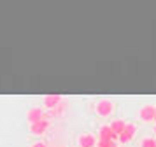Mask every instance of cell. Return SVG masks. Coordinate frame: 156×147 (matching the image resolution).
Returning a JSON list of instances; mask_svg holds the SVG:
<instances>
[{
	"label": "cell",
	"instance_id": "ba28073f",
	"mask_svg": "<svg viewBox=\"0 0 156 147\" xmlns=\"http://www.w3.org/2000/svg\"><path fill=\"white\" fill-rule=\"evenodd\" d=\"M79 145L81 147H95L97 145V138L93 135H90V133H83L79 137Z\"/></svg>",
	"mask_w": 156,
	"mask_h": 147
},
{
	"label": "cell",
	"instance_id": "9c48e42d",
	"mask_svg": "<svg viewBox=\"0 0 156 147\" xmlns=\"http://www.w3.org/2000/svg\"><path fill=\"white\" fill-rule=\"evenodd\" d=\"M111 128L114 130V133L119 135V133H123V130L126 128V123H125V121H114L112 124H111Z\"/></svg>",
	"mask_w": 156,
	"mask_h": 147
},
{
	"label": "cell",
	"instance_id": "30bf717a",
	"mask_svg": "<svg viewBox=\"0 0 156 147\" xmlns=\"http://www.w3.org/2000/svg\"><path fill=\"white\" fill-rule=\"evenodd\" d=\"M97 147H116V140H98Z\"/></svg>",
	"mask_w": 156,
	"mask_h": 147
},
{
	"label": "cell",
	"instance_id": "8fae6325",
	"mask_svg": "<svg viewBox=\"0 0 156 147\" xmlns=\"http://www.w3.org/2000/svg\"><path fill=\"white\" fill-rule=\"evenodd\" d=\"M140 147H156V140L154 138H144Z\"/></svg>",
	"mask_w": 156,
	"mask_h": 147
},
{
	"label": "cell",
	"instance_id": "4fadbf2b",
	"mask_svg": "<svg viewBox=\"0 0 156 147\" xmlns=\"http://www.w3.org/2000/svg\"><path fill=\"white\" fill-rule=\"evenodd\" d=\"M154 133H156V126H154Z\"/></svg>",
	"mask_w": 156,
	"mask_h": 147
},
{
	"label": "cell",
	"instance_id": "6da1fadb",
	"mask_svg": "<svg viewBox=\"0 0 156 147\" xmlns=\"http://www.w3.org/2000/svg\"><path fill=\"white\" fill-rule=\"evenodd\" d=\"M95 110H97V114H98L100 117H107V116L112 114L114 103L111 100H100L98 103H97V107H95Z\"/></svg>",
	"mask_w": 156,
	"mask_h": 147
},
{
	"label": "cell",
	"instance_id": "5b68a950",
	"mask_svg": "<svg viewBox=\"0 0 156 147\" xmlns=\"http://www.w3.org/2000/svg\"><path fill=\"white\" fill-rule=\"evenodd\" d=\"M98 140H119V135L114 133L111 126H102L98 131Z\"/></svg>",
	"mask_w": 156,
	"mask_h": 147
},
{
	"label": "cell",
	"instance_id": "7a4b0ae2",
	"mask_svg": "<svg viewBox=\"0 0 156 147\" xmlns=\"http://www.w3.org/2000/svg\"><path fill=\"white\" fill-rule=\"evenodd\" d=\"M139 117H140L142 121H146V123L154 121V117H156V107H153V105H144L140 110H139Z\"/></svg>",
	"mask_w": 156,
	"mask_h": 147
},
{
	"label": "cell",
	"instance_id": "8992f818",
	"mask_svg": "<svg viewBox=\"0 0 156 147\" xmlns=\"http://www.w3.org/2000/svg\"><path fill=\"white\" fill-rule=\"evenodd\" d=\"M135 128L133 124H126V128L123 130V133H119V142L121 144H128L130 140L133 138V135H135Z\"/></svg>",
	"mask_w": 156,
	"mask_h": 147
},
{
	"label": "cell",
	"instance_id": "52a82bcc",
	"mask_svg": "<svg viewBox=\"0 0 156 147\" xmlns=\"http://www.w3.org/2000/svg\"><path fill=\"white\" fill-rule=\"evenodd\" d=\"M62 103V96L60 95H48V96L44 98V107L46 109H55V107H58V105Z\"/></svg>",
	"mask_w": 156,
	"mask_h": 147
},
{
	"label": "cell",
	"instance_id": "7c38bea8",
	"mask_svg": "<svg viewBox=\"0 0 156 147\" xmlns=\"http://www.w3.org/2000/svg\"><path fill=\"white\" fill-rule=\"evenodd\" d=\"M32 147H48V145H46L44 142H35V144H34Z\"/></svg>",
	"mask_w": 156,
	"mask_h": 147
},
{
	"label": "cell",
	"instance_id": "3957f363",
	"mask_svg": "<svg viewBox=\"0 0 156 147\" xmlns=\"http://www.w3.org/2000/svg\"><path fill=\"white\" fill-rule=\"evenodd\" d=\"M48 128H49V121L48 119H41L37 123H32L30 131H32V135H44V133L48 131Z\"/></svg>",
	"mask_w": 156,
	"mask_h": 147
},
{
	"label": "cell",
	"instance_id": "5bb4252c",
	"mask_svg": "<svg viewBox=\"0 0 156 147\" xmlns=\"http://www.w3.org/2000/svg\"><path fill=\"white\" fill-rule=\"evenodd\" d=\"M154 123H156V117H154Z\"/></svg>",
	"mask_w": 156,
	"mask_h": 147
},
{
	"label": "cell",
	"instance_id": "277c9868",
	"mask_svg": "<svg viewBox=\"0 0 156 147\" xmlns=\"http://www.w3.org/2000/svg\"><path fill=\"white\" fill-rule=\"evenodd\" d=\"M27 119H28L30 124H32V123L41 121V119H48V114H44V110L41 107H34V109H30V110L27 112Z\"/></svg>",
	"mask_w": 156,
	"mask_h": 147
}]
</instances>
